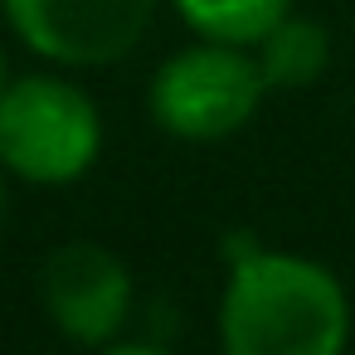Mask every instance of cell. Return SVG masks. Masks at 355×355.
<instances>
[{
    "label": "cell",
    "instance_id": "obj_3",
    "mask_svg": "<svg viewBox=\"0 0 355 355\" xmlns=\"http://www.w3.org/2000/svg\"><path fill=\"white\" fill-rule=\"evenodd\" d=\"M268 98L263 69L253 49L195 40L175 54H166L146 83V112L151 122L190 146L229 141L239 137Z\"/></svg>",
    "mask_w": 355,
    "mask_h": 355
},
{
    "label": "cell",
    "instance_id": "obj_1",
    "mask_svg": "<svg viewBox=\"0 0 355 355\" xmlns=\"http://www.w3.org/2000/svg\"><path fill=\"white\" fill-rule=\"evenodd\" d=\"M350 326L345 282L306 253L248 243L224 272L214 331L229 355H340Z\"/></svg>",
    "mask_w": 355,
    "mask_h": 355
},
{
    "label": "cell",
    "instance_id": "obj_4",
    "mask_svg": "<svg viewBox=\"0 0 355 355\" xmlns=\"http://www.w3.org/2000/svg\"><path fill=\"white\" fill-rule=\"evenodd\" d=\"M35 297L44 321L88 350H107L122 340L137 311V277L122 253L98 239H64L44 253L35 272Z\"/></svg>",
    "mask_w": 355,
    "mask_h": 355
},
{
    "label": "cell",
    "instance_id": "obj_9",
    "mask_svg": "<svg viewBox=\"0 0 355 355\" xmlns=\"http://www.w3.org/2000/svg\"><path fill=\"white\" fill-rule=\"evenodd\" d=\"M0 229H6V171H0Z\"/></svg>",
    "mask_w": 355,
    "mask_h": 355
},
{
    "label": "cell",
    "instance_id": "obj_2",
    "mask_svg": "<svg viewBox=\"0 0 355 355\" xmlns=\"http://www.w3.org/2000/svg\"><path fill=\"white\" fill-rule=\"evenodd\" d=\"M103 156V112L64 73H25L0 93V171L25 185H73Z\"/></svg>",
    "mask_w": 355,
    "mask_h": 355
},
{
    "label": "cell",
    "instance_id": "obj_5",
    "mask_svg": "<svg viewBox=\"0 0 355 355\" xmlns=\"http://www.w3.org/2000/svg\"><path fill=\"white\" fill-rule=\"evenodd\" d=\"M161 0H0L10 35L59 69H112L141 49Z\"/></svg>",
    "mask_w": 355,
    "mask_h": 355
},
{
    "label": "cell",
    "instance_id": "obj_6",
    "mask_svg": "<svg viewBox=\"0 0 355 355\" xmlns=\"http://www.w3.org/2000/svg\"><path fill=\"white\" fill-rule=\"evenodd\" d=\"M253 59L263 69L268 93H302V88L321 83V73L331 69V35H326L321 20H306V15L287 10L253 44Z\"/></svg>",
    "mask_w": 355,
    "mask_h": 355
},
{
    "label": "cell",
    "instance_id": "obj_8",
    "mask_svg": "<svg viewBox=\"0 0 355 355\" xmlns=\"http://www.w3.org/2000/svg\"><path fill=\"white\" fill-rule=\"evenodd\" d=\"M6 83H10V64H6V49H0V93H6Z\"/></svg>",
    "mask_w": 355,
    "mask_h": 355
},
{
    "label": "cell",
    "instance_id": "obj_7",
    "mask_svg": "<svg viewBox=\"0 0 355 355\" xmlns=\"http://www.w3.org/2000/svg\"><path fill=\"white\" fill-rule=\"evenodd\" d=\"M171 10L195 40H219V44H243L253 49L287 10L292 0H171Z\"/></svg>",
    "mask_w": 355,
    "mask_h": 355
}]
</instances>
